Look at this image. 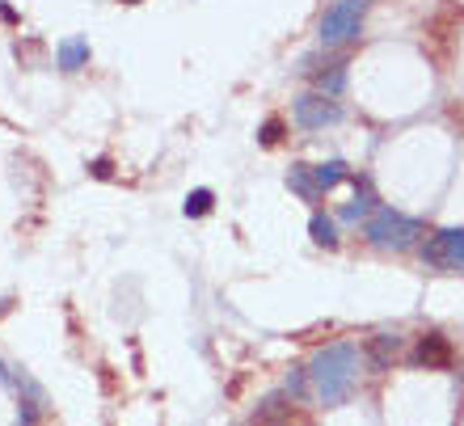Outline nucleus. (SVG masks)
<instances>
[{
	"mask_svg": "<svg viewBox=\"0 0 464 426\" xmlns=\"http://www.w3.org/2000/svg\"><path fill=\"white\" fill-rule=\"evenodd\" d=\"M308 376H313V389H317L321 405H343L354 392V380H359V346L354 342H330L313 354L308 363Z\"/></svg>",
	"mask_w": 464,
	"mask_h": 426,
	"instance_id": "nucleus-1",
	"label": "nucleus"
},
{
	"mask_svg": "<svg viewBox=\"0 0 464 426\" xmlns=\"http://www.w3.org/2000/svg\"><path fill=\"white\" fill-rule=\"evenodd\" d=\"M367 9L372 0H334L325 17L317 25V38L325 51H338V47H351L354 38L363 34V22H367Z\"/></svg>",
	"mask_w": 464,
	"mask_h": 426,
	"instance_id": "nucleus-2",
	"label": "nucleus"
},
{
	"mask_svg": "<svg viewBox=\"0 0 464 426\" xmlns=\"http://www.w3.org/2000/svg\"><path fill=\"white\" fill-rule=\"evenodd\" d=\"M363 237L376 245V249H414V245H422L418 241V237H422V224L401 216V211H392V208H376L363 224Z\"/></svg>",
	"mask_w": 464,
	"mask_h": 426,
	"instance_id": "nucleus-3",
	"label": "nucleus"
},
{
	"mask_svg": "<svg viewBox=\"0 0 464 426\" xmlns=\"http://www.w3.org/2000/svg\"><path fill=\"white\" fill-rule=\"evenodd\" d=\"M418 257L430 270H464V228H440L418 245Z\"/></svg>",
	"mask_w": 464,
	"mask_h": 426,
	"instance_id": "nucleus-4",
	"label": "nucleus"
},
{
	"mask_svg": "<svg viewBox=\"0 0 464 426\" xmlns=\"http://www.w3.org/2000/svg\"><path fill=\"white\" fill-rule=\"evenodd\" d=\"M292 119L295 127H304V131H321V127H334V122L343 119V106L334 98H321L317 89L313 93H300L292 102Z\"/></svg>",
	"mask_w": 464,
	"mask_h": 426,
	"instance_id": "nucleus-5",
	"label": "nucleus"
},
{
	"mask_svg": "<svg viewBox=\"0 0 464 426\" xmlns=\"http://www.w3.org/2000/svg\"><path fill=\"white\" fill-rule=\"evenodd\" d=\"M452 342L443 338V334H422L414 346V363L418 367H452Z\"/></svg>",
	"mask_w": 464,
	"mask_h": 426,
	"instance_id": "nucleus-6",
	"label": "nucleus"
},
{
	"mask_svg": "<svg viewBox=\"0 0 464 426\" xmlns=\"http://www.w3.org/2000/svg\"><path fill=\"white\" fill-rule=\"evenodd\" d=\"M292 397L287 392H266L262 402H257V410H254V426H287L292 422Z\"/></svg>",
	"mask_w": 464,
	"mask_h": 426,
	"instance_id": "nucleus-7",
	"label": "nucleus"
},
{
	"mask_svg": "<svg viewBox=\"0 0 464 426\" xmlns=\"http://www.w3.org/2000/svg\"><path fill=\"white\" fill-rule=\"evenodd\" d=\"M363 354L372 359V367H389L397 354H401V334L392 329V334H376V338L363 346Z\"/></svg>",
	"mask_w": 464,
	"mask_h": 426,
	"instance_id": "nucleus-8",
	"label": "nucleus"
},
{
	"mask_svg": "<svg viewBox=\"0 0 464 426\" xmlns=\"http://www.w3.org/2000/svg\"><path fill=\"white\" fill-rule=\"evenodd\" d=\"M313 85H317L321 98H338V93L346 89V55L343 60H334V63H325L321 73H313Z\"/></svg>",
	"mask_w": 464,
	"mask_h": 426,
	"instance_id": "nucleus-9",
	"label": "nucleus"
},
{
	"mask_svg": "<svg viewBox=\"0 0 464 426\" xmlns=\"http://www.w3.org/2000/svg\"><path fill=\"white\" fill-rule=\"evenodd\" d=\"M55 63H60L63 73L85 68V63H89V38H63L60 47H55Z\"/></svg>",
	"mask_w": 464,
	"mask_h": 426,
	"instance_id": "nucleus-10",
	"label": "nucleus"
},
{
	"mask_svg": "<svg viewBox=\"0 0 464 426\" xmlns=\"http://www.w3.org/2000/svg\"><path fill=\"white\" fill-rule=\"evenodd\" d=\"M376 211V195H372V186H367V178H354V198L343 208V219H367Z\"/></svg>",
	"mask_w": 464,
	"mask_h": 426,
	"instance_id": "nucleus-11",
	"label": "nucleus"
},
{
	"mask_svg": "<svg viewBox=\"0 0 464 426\" xmlns=\"http://www.w3.org/2000/svg\"><path fill=\"white\" fill-rule=\"evenodd\" d=\"M313 178H317L321 195H325V190H334V186L351 182L354 173H351V165H346V160H321V165H313Z\"/></svg>",
	"mask_w": 464,
	"mask_h": 426,
	"instance_id": "nucleus-12",
	"label": "nucleus"
},
{
	"mask_svg": "<svg viewBox=\"0 0 464 426\" xmlns=\"http://www.w3.org/2000/svg\"><path fill=\"white\" fill-rule=\"evenodd\" d=\"M287 186H292V190L304 198V203H317V198H321V186H317V178H313V165H292V173H287Z\"/></svg>",
	"mask_w": 464,
	"mask_h": 426,
	"instance_id": "nucleus-13",
	"label": "nucleus"
},
{
	"mask_svg": "<svg viewBox=\"0 0 464 426\" xmlns=\"http://www.w3.org/2000/svg\"><path fill=\"white\" fill-rule=\"evenodd\" d=\"M308 232H313V241L325 245V249H334V245H338V224H334L325 211H313V219H308Z\"/></svg>",
	"mask_w": 464,
	"mask_h": 426,
	"instance_id": "nucleus-14",
	"label": "nucleus"
},
{
	"mask_svg": "<svg viewBox=\"0 0 464 426\" xmlns=\"http://www.w3.org/2000/svg\"><path fill=\"white\" fill-rule=\"evenodd\" d=\"M211 203H216V195H211V190H190V195H186V203H182L186 219L208 216V211H211Z\"/></svg>",
	"mask_w": 464,
	"mask_h": 426,
	"instance_id": "nucleus-15",
	"label": "nucleus"
},
{
	"mask_svg": "<svg viewBox=\"0 0 464 426\" xmlns=\"http://www.w3.org/2000/svg\"><path fill=\"white\" fill-rule=\"evenodd\" d=\"M308 367H292V372H287V384H283V392H287V397H292V402H300V397H304L308 392Z\"/></svg>",
	"mask_w": 464,
	"mask_h": 426,
	"instance_id": "nucleus-16",
	"label": "nucleus"
},
{
	"mask_svg": "<svg viewBox=\"0 0 464 426\" xmlns=\"http://www.w3.org/2000/svg\"><path fill=\"white\" fill-rule=\"evenodd\" d=\"M257 140H262L266 148H275L283 140V122L279 119H266V122H262V131H257Z\"/></svg>",
	"mask_w": 464,
	"mask_h": 426,
	"instance_id": "nucleus-17",
	"label": "nucleus"
},
{
	"mask_svg": "<svg viewBox=\"0 0 464 426\" xmlns=\"http://www.w3.org/2000/svg\"><path fill=\"white\" fill-rule=\"evenodd\" d=\"M93 178H111V160H93Z\"/></svg>",
	"mask_w": 464,
	"mask_h": 426,
	"instance_id": "nucleus-18",
	"label": "nucleus"
},
{
	"mask_svg": "<svg viewBox=\"0 0 464 426\" xmlns=\"http://www.w3.org/2000/svg\"><path fill=\"white\" fill-rule=\"evenodd\" d=\"M0 17H5V22H17V13H13L9 5H5V0H0Z\"/></svg>",
	"mask_w": 464,
	"mask_h": 426,
	"instance_id": "nucleus-19",
	"label": "nucleus"
},
{
	"mask_svg": "<svg viewBox=\"0 0 464 426\" xmlns=\"http://www.w3.org/2000/svg\"><path fill=\"white\" fill-rule=\"evenodd\" d=\"M0 380H9V376H5V363H0Z\"/></svg>",
	"mask_w": 464,
	"mask_h": 426,
	"instance_id": "nucleus-20",
	"label": "nucleus"
},
{
	"mask_svg": "<svg viewBox=\"0 0 464 426\" xmlns=\"http://www.w3.org/2000/svg\"><path fill=\"white\" fill-rule=\"evenodd\" d=\"M122 5H140V0H122Z\"/></svg>",
	"mask_w": 464,
	"mask_h": 426,
	"instance_id": "nucleus-21",
	"label": "nucleus"
}]
</instances>
